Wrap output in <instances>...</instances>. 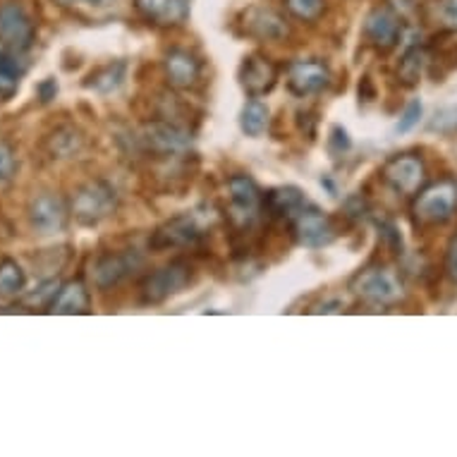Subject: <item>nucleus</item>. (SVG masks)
<instances>
[{
    "mask_svg": "<svg viewBox=\"0 0 457 457\" xmlns=\"http://www.w3.org/2000/svg\"><path fill=\"white\" fill-rule=\"evenodd\" d=\"M350 293L371 307H393L405 300L407 290L395 270L381 263H371L350 278Z\"/></svg>",
    "mask_w": 457,
    "mask_h": 457,
    "instance_id": "f257e3e1",
    "label": "nucleus"
},
{
    "mask_svg": "<svg viewBox=\"0 0 457 457\" xmlns=\"http://www.w3.org/2000/svg\"><path fill=\"white\" fill-rule=\"evenodd\" d=\"M120 204L118 189L105 180H89L77 187L75 196L70 199V213L84 228H96L115 216Z\"/></svg>",
    "mask_w": 457,
    "mask_h": 457,
    "instance_id": "f03ea898",
    "label": "nucleus"
},
{
    "mask_svg": "<svg viewBox=\"0 0 457 457\" xmlns=\"http://www.w3.org/2000/svg\"><path fill=\"white\" fill-rule=\"evenodd\" d=\"M457 213V182L443 178L417 192L412 204V218L420 228H441Z\"/></svg>",
    "mask_w": 457,
    "mask_h": 457,
    "instance_id": "7ed1b4c3",
    "label": "nucleus"
},
{
    "mask_svg": "<svg viewBox=\"0 0 457 457\" xmlns=\"http://www.w3.org/2000/svg\"><path fill=\"white\" fill-rule=\"evenodd\" d=\"M192 280H195V266L187 259H173L144 278L139 285V300L142 304H163L175 295L185 293Z\"/></svg>",
    "mask_w": 457,
    "mask_h": 457,
    "instance_id": "20e7f679",
    "label": "nucleus"
},
{
    "mask_svg": "<svg viewBox=\"0 0 457 457\" xmlns=\"http://www.w3.org/2000/svg\"><path fill=\"white\" fill-rule=\"evenodd\" d=\"M144 269V254L139 249H115L104 252L91 263V280L98 290H111Z\"/></svg>",
    "mask_w": 457,
    "mask_h": 457,
    "instance_id": "39448f33",
    "label": "nucleus"
},
{
    "mask_svg": "<svg viewBox=\"0 0 457 457\" xmlns=\"http://www.w3.org/2000/svg\"><path fill=\"white\" fill-rule=\"evenodd\" d=\"M70 218H72L70 202L58 192H41V195L31 196L29 206H27V220L37 235L62 233L68 228Z\"/></svg>",
    "mask_w": 457,
    "mask_h": 457,
    "instance_id": "423d86ee",
    "label": "nucleus"
},
{
    "mask_svg": "<svg viewBox=\"0 0 457 457\" xmlns=\"http://www.w3.org/2000/svg\"><path fill=\"white\" fill-rule=\"evenodd\" d=\"M381 178L397 195H417L427 185V165L420 154H395L383 163Z\"/></svg>",
    "mask_w": 457,
    "mask_h": 457,
    "instance_id": "0eeeda50",
    "label": "nucleus"
},
{
    "mask_svg": "<svg viewBox=\"0 0 457 457\" xmlns=\"http://www.w3.org/2000/svg\"><path fill=\"white\" fill-rule=\"evenodd\" d=\"M204 237V225L196 213H180V216L165 220L151 233L149 247L154 252H168V249H189L196 247Z\"/></svg>",
    "mask_w": 457,
    "mask_h": 457,
    "instance_id": "6e6552de",
    "label": "nucleus"
},
{
    "mask_svg": "<svg viewBox=\"0 0 457 457\" xmlns=\"http://www.w3.org/2000/svg\"><path fill=\"white\" fill-rule=\"evenodd\" d=\"M137 142L146 154H154V156H180L189 149V132L182 129L178 122L170 120H154L142 125L139 135H137Z\"/></svg>",
    "mask_w": 457,
    "mask_h": 457,
    "instance_id": "1a4fd4ad",
    "label": "nucleus"
},
{
    "mask_svg": "<svg viewBox=\"0 0 457 457\" xmlns=\"http://www.w3.org/2000/svg\"><path fill=\"white\" fill-rule=\"evenodd\" d=\"M405 34V22L395 8H390L386 3L371 8V12L364 20V38L371 48L378 53H390Z\"/></svg>",
    "mask_w": 457,
    "mask_h": 457,
    "instance_id": "9d476101",
    "label": "nucleus"
},
{
    "mask_svg": "<svg viewBox=\"0 0 457 457\" xmlns=\"http://www.w3.org/2000/svg\"><path fill=\"white\" fill-rule=\"evenodd\" d=\"M290 223H293L295 242L304 249L328 247L337 237L336 225L328 218V213H323L319 206H312V204H307Z\"/></svg>",
    "mask_w": 457,
    "mask_h": 457,
    "instance_id": "9b49d317",
    "label": "nucleus"
},
{
    "mask_svg": "<svg viewBox=\"0 0 457 457\" xmlns=\"http://www.w3.org/2000/svg\"><path fill=\"white\" fill-rule=\"evenodd\" d=\"M228 196H230V216L235 223H254L263 211V192L254 178L235 173L228 178Z\"/></svg>",
    "mask_w": 457,
    "mask_h": 457,
    "instance_id": "f8f14e48",
    "label": "nucleus"
},
{
    "mask_svg": "<svg viewBox=\"0 0 457 457\" xmlns=\"http://www.w3.org/2000/svg\"><path fill=\"white\" fill-rule=\"evenodd\" d=\"M333 82V72L319 58H307V61H293L287 65V89L293 96L307 98L323 94Z\"/></svg>",
    "mask_w": 457,
    "mask_h": 457,
    "instance_id": "ddd939ff",
    "label": "nucleus"
},
{
    "mask_svg": "<svg viewBox=\"0 0 457 457\" xmlns=\"http://www.w3.org/2000/svg\"><path fill=\"white\" fill-rule=\"evenodd\" d=\"M37 41V27L27 10L17 3L0 8V44L12 53L29 51Z\"/></svg>",
    "mask_w": 457,
    "mask_h": 457,
    "instance_id": "4468645a",
    "label": "nucleus"
},
{
    "mask_svg": "<svg viewBox=\"0 0 457 457\" xmlns=\"http://www.w3.org/2000/svg\"><path fill=\"white\" fill-rule=\"evenodd\" d=\"M280 70L269 55L263 53H249L237 70V79L249 98H262L276 89Z\"/></svg>",
    "mask_w": 457,
    "mask_h": 457,
    "instance_id": "2eb2a0df",
    "label": "nucleus"
},
{
    "mask_svg": "<svg viewBox=\"0 0 457 457\" xmlns=\"http://www.w3.org/2000/svg\"><path fill=\"white\" fill-rule=\"evenodd\" d=\"M163 72L168 84L178 91L195 89L196 84L202 82L204 65L199 61V55H195L187 48L175 46L163 55Z\"/></svg>",
    "mask_w": 457,
    "mask_h": 457,
    "instance_id": "dca6fc26",
    "label": "nucleus"
},
{
    "mask_svg": "<svg viewBox=\"0 0 457 457\" xmlns=\"http://www.w3.org/2000/svg\"><path fill=\"white\" fill-rule=\"evenodd\" d=\"M242 29L247 37L266 41V44H278L290 34L285 17L276 10L263 8V5H252L242 12Z\"/></svg>",
    "mask_w": 457,
    "mask_h": 457,
    "instance_id": "f3484780",
    "label": "nucleus"
},
{
    "mask_svg": "<svg viewBox=\"0 0 457 457\" xmlns=\"http://www.w3.org/2000/svg\"><path fill=\"white\" fill-rule=\"evenodd\" d=\"M135 10L156 27H180L187 22V0H135Z\"/></svg>",
    "mask_w": 457,
    "mask_h": 457,
    "instance_id": "a211bd4d",
    "label": "nucleus"
},
{
    "mask_svg": "<svg viewBox=\"0 0 457 457\" xmlns=\"http://www.w3.org/2000/svg\"><path fill=\"white\" fill-rule=\"evenodd\" d=\"M48 312L62 316L91 314V293L87 283L75 278V280H68L65 285H61L55 297H53Z\"/></svg>",
    "mask_w": 457,
    "mask_h": 457,
    "instance_id": "6ab92c4d",
    "label": "nucleus"
},
{
    "mask_svg": "<svg viewBox=\"0 0 457 457\" xmlns=\"http://www.w3.org/2000/svg\"><path fill=\"white\" fill-rule=\"evenodd\" d=\"M304 206H307L304 192L293 185L270 187L269 192H263V211L276 220H293Z\"/></svg>",
    "mask_w": 457,
    "mask_h": 457,
    "instance_id": "aec40b11",
    "label": "nucleus"
},
{
    "mask_svg": "<svg viewBox=\"0 0 457 457\" xmlns=\"http://www.w3.org/2000/svg\"><path fill=\"white\" fill-rule=\"evenodd\" d=\"M87 146V139H84L82 129L72 128V125H62V128H55L51 135L44 139L46 154L53 158V161H72L84 151Z\"/></svg>",
    "mask_w": 457,
    "mask_h": 457,
    "instance_id": "412c9836",
    "label": "nucleus"
},
{
    "mask_svg": "<svg viewBox=\"0 0 457 457\" xmlns=\"http://www.w3.org/2000/svg\"><path fill=\"white\" fill-rule=\"evenodd\" d=\"M128 79V62L125 61H111L105 65H98L96 70H91L82 87L87 91H94L98 96H108L120 89Z\"/></svg>",
    "mask_w": 457,
    "mask_h": 457,
    "instance_id": "4be33fe9",
    "label": "nucleus"
},
{
    "mask_svg": "<svg viewBox=\"0 0 457 457\" xmlns=\"http://www.w3.org/2000/svg\"><path fill=\"white\" fill-rule=\"evenodd\" d=\"M270 122V111L269 105L259 101V98H249L247 104L242 105L240 112V129L247 137L256 139V137H262L266 129H269Z\"/></svg>",
    "mask_w": 457,
    "mask_h": 457,
    "instance_id": "5701e85b",
    "label": "nucleus"
},
{
    "mask_svg": "<svg viewBox=\"0 0 457 457\" xmlns=\"http://www.w3.org/2000/svg\"><path fill=\"white\" fill-rule=\"evenodd\" d=\"M428 55L427 51L421 48L420 44L410 46L403 58H400V65H397V79L403 87H417L421 79V72L427 68Z\"/></svg>",
    "mask_w": 457,
    "mask_h": 457,
    "instance_id": "b1692460",
    "label": "nucleus"
},
{
    "mask_svg": "<svg viewBox=\"0 0 457 457\" xmlns=\"http://www.w3.org/2000/svg\"><path fill=\"white\" fill-rule=\"evenodd\" d=\"M27 285V273L15 259L0 262V300H10L22 293Z\"/></svg>",
    "mask_w": 457,
    "mask_h": 457,
    "instance_id": "393cba45",
    "label": "nucleus"
},
{
    "mask_svg": "<svg viewBox=\"0 0 457 457\" xmlns=\"http://www.w3.org/2000/svg\"><path fill=\"white\" fill-rule=\"evenodd\" d=\"M22 68L17 62V53L0 48V96H12L20 87Z\"/></svg>",
    "mask_w": 457,
    "mask_h": 457,
    "instance_id": "a878e982",
    "label": "nucleus"
},
{
    "mask_svg": "<svg viewBox=\"0 0 457 457\" xmlns=\"http://www.w3.org/2000/svg\"><path fill=\"white\" fill-rule=\"evenodd\" d=\"M287 12L300 22H316L326 10V0H285Z\"/></svg>",
    "mask_w": 457,
    "mask_h": 457,
    "instance_id": "bb28decb",
    "label": "nucleus"
},
{
    "mask_svg": "<svg viewBox=\"0 0 457 457\" xmlns=\"http://www.w3.org/2000/svg\"><path fill=\"white\" fill-rule=\"evenodd\" d=\"M20 170V158H17L15 146L5 139H0V187H5L17 178Z\"/></svg>",
    "mask_w": 457,
    "mask_h": 457,
    "instance_id": "cd10ccee",
    "label": "nucleus"
},
{
    "mask_svg": "<svg viewBox=\"0 0 457 457\" xmlns=\"http://www.w3.org/2000/svg\"><path fill=\"white\" fill-rule=\"evenodd\" d=\"M421 120V104L420 101H412V104L407 105L405 112H403V118L397 122L395 132L397 135H407V132H412Z\"/></svg>",
    "mask_w": 457,
    "mask_h": 457,
    "instance_id": "c85d7f7f",
    "label": "nucleus"
},
{
    "mask_svg": "<svg viewBox=\"0 0 457 457\" xmlns=\"http://www.w3.org/2000/svg\"><path fill=\"white\" fill-rule=\"evenodd\" d=\"M445 273L457 285V235L450 240L448 249H445Z\"/></svg>",
    "mask_w": 457,
    "mask_h": 457,
    "instance_id": "c756f323",
    "label": "nucleus"
},
{
    "mask_svg": "<svg viewBox=\"0 0 457 457\" xmlns=\"http://www.w3.org/2000/svg\"><path fill=\"white\" fill-rule=\"evenodd\" d=\"M350 146H353V142H350L347 132L340 128V125H336L333 132H330V149L337 151V154H343V151H350Z\"/></svg>",
    "mask_w": 457,
    "mask_h": 457,
    "instance_id": "7c9ffc66",
    "label": "nucleus"
},
{
    "mask_svg": "<svg viewBox=\"0 0 457 457\" xmlns=\"http://www.w3.org/2000/svg\"><path fill=\"white\" fill-rule=\"evenodd\" d=\"M441 17L450 31H457V0H443Z\"/></svg>",
    "mask_w": 457,
    "mask_h": 457,
    "instance_id": "2f4dec72",
    "label": "nucleus"
},
{
    "mask_svg": "<svg viewBox=\"0 0 457 457\" xmlns=\"http://www.w3.org/2000/svg\"><path fill=\"white\" fill-rule=\"evenodd\" d=\"M37 94H38V98H41V104H48V101H53V98H55V94H58V84H55V79H53V77H48V79H44V82L38 84Z\"/></svg>",
    "mask_w": 457,
    "mask_h": 457,
    "instance_id": "473e14b6",
    "label": "nucleus"
},
{
    "mask_svg": "<svg viewBox=\"0 0 457 457\" xmlns=\"http://www.w3.org/2000/svg\"><path fill=\"white\" fill-rule=\"evenodd\" d=\"M343 307H345V302L343 300H330V302H323V304H319V307L314 309V312H319V314H333V312H343Z\"/></svg>",
    "mask_w": 457,
    "mask_h": 457,
    "instance_id": "72a5a7b5",
    "label": "nucleus"
},
{
    "mask_svg": "<svg viewBox=\"0 0 457 457\" xmlns=\"http://www.w3.org/2000/svg\"><path fill=\"white\" fill-rule=\"evenodd\" d=\"M61 5H101V0H58Z\"/></svg>",
    "mask_w": 457,
    "mask_h": 457,
    "instance_id": "f704fd0d",
    "label": "nucleus"
}]
</instances>
